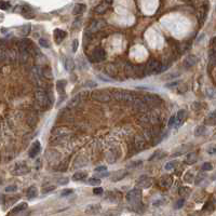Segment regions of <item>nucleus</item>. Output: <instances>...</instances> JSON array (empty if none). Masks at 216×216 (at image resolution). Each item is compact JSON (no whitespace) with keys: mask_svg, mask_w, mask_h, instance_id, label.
I'll return each instance as SVG.
<instances>
[{"mask_svg":"<svg viewBox=\"0 0 216 216\" xmlns=\"http://www.w3.org/2000/svg\"><path fill=\"white\" fill-rule=\"evenodd\" d=\"M106 169H107V167H106L105 165H102V167H95L94 171H95V172H102V171H106Z\"/></svg>","mask_w":216,"mask_h":216,"instance_id":"59","label":"nucleus"},{"mask_svg":"<svg viewBox=\"0 0 216 216\" xmlns=\"http://www.w3.org/2000/svg\"><path fill=\"white\" fill-rule=\"evenodd\" d=\"M191 144H185V145L183 146H180V147L176 148V151L173 152V155H172V157H177V156H182V155L186 154L187 151H188L189 149H190L191 147Z\"/></svg>","mask_w":216,"mask_h":216,"instance_id":"18","label":"nucleus"},{"mask_svg":"<svg viewBox=\"0 0 216 216\" xmlns=\"http://www.w3.org/2000/svg\"><path fill=\"white\" fill-rule=\"evenodd\" d=\"M190 188L188 187H180V195L182 196V198H187L190 195Z\"/></svg>","mask_w":216,"mask_h":216,"instance_id":"35","label":"nucleus"},{"mask_svg":"<svg viewBox=\"0 0 216 216\" xmlns=\"http://www.w3.org/2000/svg\"><path fill=\"white\" fill-rule=\"evenodd\" d=\"M180 76V73H171L169 75H165L164 76V79L165 80H171V79H176L177 77Z\"/></svg>","mask_w":216,"mask_h":216,"instance_id":"39","label":"nucleus"},{"mask_svg":"<svg viewBox=\"0 0 216 216\" xmlns=\"http://www.w3.org/2000/svg\"><path fill=\"white\" fill-rule=\"evenodd\" d=\"M88 183L90 185H92V186H99V185H101V180L97 177H93V178H90V180H88Z\"/></svg>","mask_w":216,"mask_h":216,"instance_id":"38","label":"nucleus"},{"mask_svg":"<svg viewBox=\"0 0 216 216\" xmlns=\"http://www.w3.org/2000/svg\"><path fill=\"white\" fill-rule=\"evenodd\" d=\"M205 14H206V10L205 9H201L199 12V14H198V19H204V17H205Z\"/></svg>","mask_w":216,"mask_h":216,"instance_id":"46","label":"nucleus"},{"mask_svg":"<svg viewBox=\"0 0 216 216\" xmlns=\"http://www.w3.org/2000/svg\"><path fill=\"white\" fill-rule=\"evenodd\" d=\"M160 66V63L156 60H150L149 62L146 65V68L144 69L145 70V75H151V74H156L157 69Z\"/></svg>","mask_w":216,"mask_h":216,"instance_id":"9","label":"nucleus"},{"mask_svg":"<svg viewBox=\"0 0 216 216\" xmlns=\"http://www.w3.org/2000/svg\"><path fill=\"white\" fill-rule=\"evenodd\" d=\"M87 176H88L87 172H84V171H79V172H77V173L74 174L73 180H83L84 178L87 177Z\"/></svg>","mask_w":216,"mask_h":216,"instance_id":"29","label":"nucleus"},{"mask_svg":"<svg viewBox=\"0 0 216 216\" xmlns=\"http://www.w3.org/2000/svg\"><path fill=\"white\" fill-rule=\"evenodd\" d=\"M28 172H29V167H28L27 165L16 164L15 165V169L12 171V173H13V175H25Z\"/></svg>","mask_w":216,"mask_h":216,"instance_id":"17","label":"nucleus"},{"mask_svg":"<svg viewBox=\"0 0 216 216\" xmlns=\"http://www.w3.org/2000/svg\"><path fill=\"white\" fill-rule=\"evenodd\" d=\"M197 161H198V154H197V151L189 152V154L187 155L186 159H185V162H186L187 164H189V165L195 164Z\"/></svg>","mask_w":216,"mask_h":216,"instance_id":"21","label":"nucleus"},{"mask_svg":"<svg viewBox=\"0 0 216 216\" xmlns=\"http://www.w3.org/2000/svg\"><path fill=\"white\" fill-rule=\"evenodd\" d=\"M40 150H41L40 142L39 141L34 142V143L32 144V146H30L29 150H28V156H29L30 158H36V156H38Z\"/></svg>","mask_w":216,"mask_h":216,"instance_id":"12","label":"nucleus"},{"mask_svg":"<svg viewBox=\"0 0 216 216\" xmlns=\"http://www.w3.org/2000/svg\"><path fill=\"white\" fill-rule=\"evenodd\" d=\"M81 102V94H77L68 102V108H74L76 106H78Z\"/></svg>","mask_w":216,"mask_h":216,"instance_id":"23","label":"nucleus"},{"mask_svg":"<svg viewBox=\"0 0 216 216\" xmlns=\"http://www.w3.org/2000/svg\"><path fill=\"white\" fill-rule=\"evenodd\" d=\"M93 193H94V195H102V193H103V188H101V187L94 188L93 189Z\"/></svg>","mask_w":216,"mask_h":216,"instance_id":"53","label":"nucleus"},{"mask_svg":"<svg viewBox=\"0 0 216 216\" xmlns=\"http://www.w3.org/2000/svg\"><path fill=\"white\" fill-rule=\"evenodd\" d=\"M27 203H25V202H23V203H19V205H16L14 209L12 210V212H11V214H13V213H19L22 212V211L26 210L27 209Z\"/></svg>","mask_w":216,"mask_h":216,"instance_id":"31","label":"nucleus"},{"mask_svg":"<svg viewBox=\"0 0 216 216\" xmlns=\"http://www.w3.org/2000/svg\"><path fill=\"white\" fill-rule=\"evenodd\" d=\"M143 101L148 107H152V106H157L161 103V99L159 95L156 94H147L143 97Z\"/></svg>","mask_w":216,"mask_h":216,"instance_id":"6","label":"nucleus"},{"mask_svg":"<svg viewBox=\"0 0 216 216\" xmlns=\"http://www.w3.org/2000/svg\"><path fill=\"white\" fill-rule=\"evenodd\" d=\"M174 123H175V117L172 116V117L170 118V121H169V128H173Z\"/></svg>","mask_w":216,"mask_h":216,"instance_id":"56","label":"nucleus"},{"mask_svg":"<svg viewBox=\"0 0 216 216\" xmlns=\"http://www.w3.org/2000/svg\"><path fill=\"white\" fill-rule=\"evenodd\" d=\"M10 8V3L8 1H0V9L1 10H8Z\"/></svg>","mask_w":216,"mask_h":216,"instance_id":"45","label":"nucleus"},{"mask_svg":"<svg viewBox=\"0 0 216 216\" xmlns=\"http://www.w3.org/2000/svg\"><path fill=\"white\" fill-rule=\"evenodd\" d=\"M167 155V152H164V151H162V150H157L156 152H155L154 155H152L151 157L149 158V160L151 161V160H155V159H162L163 157Z\"/></svg>","mask_w":216,"mask_h":216,"instance_id":"33","label":"nucleus"},{"mask_svg":"<svg viewBox=\"0 0 216 216\" xmlns=\"http://www.w3.org/2000/svg\"><path fill=\"white\" fill-rule=\"evenodd\" d=\"M66 84H67V81L66 80H58L56 82V88H57V91L60 92V94L65 95V88H66Z\"/></svg>","mask_w":216,"mask_h":216,"instance_id":"25","label":"nucleus"},{"mask_svg":"<svg viewBox=\"0 0 216 216\" xmlns=\"http://www.w3.org/2000/svg\"><path fill=\"white\" fill-rule=\"evenodd\" d=\"M178 164V161L177 160H173V161H170V162H167V164H165L164 169L167 170V171H171V170H174L176 167H177Z\"/></svg>","mask_w":216,"mask_h":216,"instance_id":"34","label":"nucleus"},{"mask_svg":"<svg viewBox=\"0 0 216 216\" xmlns=\"http://www.w3.org/2000/svg\"><path fill=\"white\" fill-rule=\"evenodd\" d=\"M134 143H135V147H136L137 149H143V148L146 146L147 139L144 137L143 134H137L136 136H135Z\"/></svg>","mask_w":216,"mask_h":216,"instance_id":"15","label":"nucleus"},{"mask_svg":"<svg viewBox=\"0 0 216 216\" xmlns=\"http://www.w3.org/2000/svg\"><path fill=\"white\" fill-rule=\"evenodd\" d=\"M57 182H58V184H61V185H65V184H67V183H68V178H67V177L60 178Z\"/></svg>","mask_w":216,"mask_h":216,"instance_id":"57","label":"nucleus"},{"mask_svg":"<svg viewBox=\"0 0 216 216\" xmlns=\"http://www.w3.org/2000/svg\"><path fill=\"white\" fill-rule=\"evenodd\" d=\"M105 73L107 74V75L111 76V77H113V76L117 75V68H116L112 64H108L107 66H106Z\"/></svg>","mask_w":216,"mask_h":216,"instance_id":"28","label":"nucleus"},{"mask_svg":"<svg viewBox=\"0 0 216 216\" xmlns=\"http://www.w3.org/2000/svg\"><path fill=\"white\" fill-rule=\"evenodd\" d=\"M35 100H36L37 104H38L40 107L48 108L51 105L47 92L43 90H37L36 92H35Z\"/></svg>","mask_w":216,"mask_h":216,"instance_id":"4","label":"nucleus"},{"mask_svg":"<svg viewBox=\"0 0 216 216\" xmlns=\"http://www.w3.org/2000/svg\"><path fill=\"white\" fill-rule=\"evenodd\" d=\"M197 62H198V57L196 55H193V54H191V55H188L184 60L183 66H184V68L189 69V68H191V67L195 66V65L197 64Z\"/></svg>","mask_w":216,"mask_h":216,"instance_id":"13","label":"nucleus"},{"mask_svg":"<svg viewBox=\"0 0 216 216\" xmlns=\"http://www.w3.org/2000/svg\"><path fill=\"white\" fill-rule=\"evenodd\" d=\"M215 151H216L215 147H210V148H208V154H210V155H214V154H215Z\"/></svg>","mask_w":216,"mask_h":216,"instance_id":"60","label":"nucleus"},{"mask_svg":"<svg viewBox=\"0 0 216 216\" xmlns=\"http://www.w3.org/2000/svg\"><path fill=\"white\" fill-rule=\"evenodd\" d=\"M126 174H128V172H126L125 170H118V171H116L115 173H113V175L111 176V180H112V182H119L122 178L125 177Z\"/></svg>","mask_w":216,"mask_h":216,"instance_id":"20","label":"nucleus"},{"mask_svg":"<svg viewBox=\"0 0 216 216\" xmlns=\"http://www.w3.org/2000/svg\"><path fill=\"white\" fill-rule=\"evenodd\" d=\"M6 57H8V53H6L4 50L0 49V62H1V61L6 60Z\"/></svg>","mask_w":216,"mask_h":216,"instance_id":"47","label":"nucleus"},{"mask_svg":"<svg viewBox=\"0 0 216 216\" xmlns=\"http://www.w3.org/2000/svg\"><path fill=\"white\" fill-rule=\"evenodd\" d=\"M107 4L108 3H101L99 4V6L95 8V12L97 13V14H104V13L106 12V10H107Z\"/></svg>","mask_w":216,"mask_h":216,"instance_id":"32","label":"nucleus"},{"mask_svg":"<svg viewBox=\"0 0 216 216\" xmlns=\"http://www.w3.org/2000/svg\"><path fill=\"white\" fill-rule=\"evenodd\" d=\"M204 177H205V176H204V174H202V173H201V175H199V176H198V177H197V180H196V184H197V185H199L200 183H201L202 180H204Z\"/></svg>","mask_w":216,"mask_h":216,"instance_id":"54","label":"nucleus"},{"mask_svg":"<svg viewBox=\"0 0 216 216\" xmlns=\"http://www.w3.org/2000/svg\"><path fill=\"white\" fill-rule=\"evenodd\" d=\"M142 67L141 66H134L132 64H126L125 68H124V71H125V75L128 78H141L143 77L145 74L142 73L143 70H141Z\"/></svg>","mask_w":216,"mask_h":216,"instance_id":"5","label":"nucleus"},{"mask_svg":"<svg viewBox=\"0 0 216 216\" xmlns=\"http://www.w3.org/2000/svg\"><path fill=\"white\" fill-rule=\"evenodd\" d=\"M37 195H38V190H37L36 186H30L29 188L27 189L26 196H27L28 199H34L35 197H37Z\"/></svg>","mask_w":216,"mask_h":216,"instance_id":"24","label":"nucleus"},{"mask_svg":"<svg viewBox=\"0 0 216 216\" xmlns=\"http://www.w3.org/2000/svg\"><path fill=\"white\" fill-rule=\"evenodd\" d=\"M54 189H55V186L44 187V188H43V190H42V193H50V191L54 190Z\"/></svg>","mask_w":216,"mask_h":216,"instance_id":"52","label":"nucleus"},{"mask_svg":"<svg viewBox=\"0 0 216 216\" xmlns=\"http://www.w3.org/2000/svg\"><path fill=\"white\" fill-rule=\"evenodd\" d=\"M142 163H143V161H142V160L133 161V162H131L130 164L128 165V167H130V169H135V167H138Z\"/></svg>","mask_w":216,"mask_h":216,"instance_id":"41","label":"nucleus"},{"mask_svg":"<svg viewBox=\"0 0 216 216\" xmlns=\"http://www.w3.org/2000/svg\"><path fill=\"white\" fill-rule=\"evenodd\" d=\"M184 180L186 183H193V173H191V172H188L187 174H185Z\"/></svg>","mask_w":216,"mask_h":216,"instance_id":"40","label":"nucleus"},{"mask_svg":"<svg viewBox=\"0 0 216 216\" xmlns=\"http://www.w3.org/2000/svg\"><path fill=\"white\" fill-rule=\"evenodd\" d=\"M216 122V119H215V112L213 111V112H211L210 115H209V117L206 118L205 120V123L206 124H210V125H214Z\"/></svg>","mask_w":216,"mask_h":216,"instance_id":"36","label":"nucleus"},{"mask_svg":"<svg viewBox=\"0 0 216 216\" xmlns=\"http://www.w3.org/2000/svg\"><path fill=\"white\" fill-rule=\"evenodd\" d=\"M184 204H185V198H182V199H180V200H177V201H176L175 209H176V210H178V209L183 208V205H184Z\"/></svg>","mask_w":216,"mask_h":216,"instance_id":"44","label":"nucleus"},{"mask_svg":"<svg viewBox=\"0 0 216 216\" xmlns=\"http://www.w3.org/2000/svg\"><path fill=\"white\" fill-rule=\"evenodd\" d=\"M186 116H187V112H186V110H184V109H180V110L178 111L177 116L175 117V123H174V126H175L176 129L180 128V124L184 122Z\"/></svg>","mask_w":216,"mask_h":216,"instance_id":"16","label":"nucleus"},{"mask_svg":"<svg viewBox=\"0 0 216 216\" xmlns=\"http://www.w3.org/2000/svg\"><path fill=\"white\" fill-rule=\"evenodd\" d=\"M64 67L67 71H71L75 68V62L71 57H65L64 60Z\"/></svg>","mask_w":216,"mask_h":216,"instance_id":"22","label":"nucleus"},{"mask_svg":"<svg viewBox=\"0 0 216 216\" xmlns=\"http://www.w3.org/2000/svg\"><path fill=\"white\" fill-rule=\"evenodd\" d=\"M152 180L151 177H148V176H141L137 180V188L139 189H146V188H149L150 186L152 185Z\"/></svg>","mask_w":216,"mask_h":216,"instance_id":"8","label":"nucleus"},{"mask_svg":"<svg viewBox=\"0 0 216 216\" xmlns=\"http://www.w3.org/2000/svg\"><path fill=\"white\" fill-rule=\"evenodd\" d=\"M105 58H106V52L104 49L97 47L93 50L92 57H91V60H92L93 62H103Z\"/></svg>","mask_w":216,"mask_h":216,"instance_id":"7","label":"nucleus"},{"mask_svg":"<svg viewBox=\"0 0 216 216\" xmlns=\"http://www.w3.org/2000/svg\"><path fill=\"white\" fill-rule=\"evenodd\" d=\"M84 10H86V6H84V4H82V3H78V4H76V6H74L73 13L75 15L82 14V13L84 12Z\"/></svg>","mask_w":216,"mask_h":216,"instance_id":"27","label":"nucleus"},{"mask_svg":"<svg viewBox=\"0 0 216 216\" xmlns=\"http://www.w3.org/2000/svg\"><path fill=\"white\" fill-rule=\"evenodd\" d=\"M105 25H106V23L104 21L95 19V21H93L92 23H91L88 32H100L101 29H103V28L105 27Z\"/></svg>","mask_w":216,"mask_h":216,"instance_id":"11","label":"nucleus"},{"mask_svg":"<svg viewBox=\"0 0 216 216\" xmlns=\"http://www.w3.org/2000/svg\"><path fill=\"white\" fill-rule=\"evenodd\" d=\"M78 45H79V41H78L77 39H75V40L73 41V52H74V53H75V52H77Z\"/></svg>","mask_w":216,"mask_h":216,"instance_id":"50","label":"nucleus"},{"mask_svg":"<svg viewBox=\"0 0 216 216\" xmlns=\"http://www.w3.org/2000/svg\"><path fill=\"white\" fill-rule=\"evenodd\" d=\"M86 86L88 87V88H95V87H96V82L88 81V82H86Z\"/></svg>","mask_w":216,"mask_h":216,"instance_id":"58","label":"nucleus"},{"mask_svg":"<svg viewBox=\"0 0 216 216\" xmlns=\"http://www.w3.org/2000/svg\"><path fill=\"white\" fill-rule=\"evenodd\" d=\"M213 169V165L211 162H205L203 163V165L201 167V170L202 171H211Z\"/></svg>","mask_w":216,"mask_h":216,"instance_id":"43","label":"nucleus"},{"mask_svg":"<svg viewBox=\"0 0 216 216\" xmlns=\"http://www.w3.org/2000/svg\"><path fill=\"white\" fill-rule=\"evenodd\" d=\"M206 134V128L204 125H199L196 128L195 130V135L196 136H203V135Z\"/></svg>","mask_w":216,"mask_h":216,"instance_id":"30","label":"nucleus"},{"mask_svg":"<svg viewBox=\"0 0 216 216\" xmlns=\"http://www.w3.org/2000/svg\"><path fill=\"white\" fill-rule=\"evenodd\" d=\"M91 97L94 101L101 102V103H108L112 99L108 90H94L91 93Z\"/></svg>","mask_w":216,"mask_h":216,"instance_id":"3","label":"nucleus"},{"mask_svg":"<svg viewBox=\"0 0 216 216\" xmlns=\"http://www.w3.org/2000/svg\"><path fill=\"white\" fill-rule=\"evenodd\" d=\"M109 172H102V173H100V174H96V175H95V177H97V178H101V177H108L109 176Z\"/></svg>","mask_w":216,"mask_h":216,"instance_id":"51","label":"nucleus"},{"mask_svg":"<svg viewBox=\"0 0 216 216\" xmlns=\"http://www.w3.org/2000/svg\"><path fill=\"white\" fill-rule=\"evenodd\" d=\"M142 197V191L141 189L136 188L133 189V190H130L128 193H126V200L129 202H137Z\"/></svg>","mask_w":216,"mask_h":216,"instance_id":"10","label":"nucleus"},{"mask_svg":"<svg viewBox=\"0 0 216 216\" xmlns=\"http://www.w3.org/2000/svg\"><path fill=\"white\" fill-rule=\"evenodd\" d=\"M73 189H65V190H63L62 191V193H61V196L62 197H66V196H68V195H71L73 193Z\"/></svg>","mask_w":216,"mask_h":216,"instance_id":"49","label":"nucleus"},{"mask_svg":"<svg viewBox=\"0 0 216 216\" xmlns=\"http://www.w3.org/2000/svg\"><path fill=\"white\" fill-rule=\"evenodd\" d=\"M30 27H32L30 24L24 25L23 27H22V35H23V36H27V35L30 32Z\"/></svg>","mask_w":216,"mask_h":216,"instance_id":"37","label":"nucleus"},{"mask_svg":"<svg viewBox=\"0 0 216 216\" xmlns=\"http://www.w3.org/2000/svg\"><path fill=\"white\" fill-rule=\"evenodd\" d=\"M17 187L15 186V185H11V186H8L6 188V193H14V191H16Z\"/></svg>","mask_w":216,"mask_h":216,"instance_id":"48","label":"nucleus"},{"mask_svg":"<svg viewBox=\"0 0 216 216\" xmlns=\"http://www.w3.org/2000/svg\"><path fill=\"white\" fill-rule=\"evenodd\" d=\"M111 96L115 100L119 102H124V103H132V101L134 100L133 93L126 90H119V89H115L110 92Z\"/></svg>","mask_w":216,"mask_h":216,"instance_id":"2","label":"nucleus"},{"mask_svg":"<svg viewBox=\"0 0 216 216\" xmlns=\"http://www.w3.org/2000/svg\"><path fill=\"white\" fill-rule=\"evenodd\" d=\"M160 121V113L157 111H146L145 113L139 117L138 122L141 124H147V125H154Z\"/></svg>","mask_w":216,"mask_h":216,"instance_id":"1","label":"nucleus"},{"mask_svg":"<svg viewBox=\"0 0 216 216\" xmlns=\"http://www.w3.org/2000/svg\"><path fill=\"white\" fill-rule=\"evenodd\" d=\"M105 1H106V3H111V2H112L113 1V0H105Z\"/></svg>","mask_w":216,"mask_h":216,"instance_id":"61","label":"nucleus"},{"mask_svg":"<svg viewBox=\"0 0 216 216\" xmlns=\"http://www.w3.org/2000/svg\"><path fill=\"white\" fill-rule=\"evenodd\" d=\"M180 84V81H175V82H171V83L165 84V88H173V87H177Z\"/></svg>","mask_w":216,"mask_h":216,"instance_id":"55","label":"nucleus"},{"mask_svg":"<svg viewBox=\"0 0 216 216\" xmlns=\"http://www.w3.org/2000/svg\"><path fill=\"white\" fill-rule=\"evenodd\" d=\"M101 210V205L100 204H90L87 206V213H91V214H95Z\"/></svg>","mask_w":216,"mask_h":216,"instance_id":"26","label":"nucleus"},{"mask_svg":"<svg viewBox=\"0 0 216 216\" xmlns=\"http://www.w3.org/2000/svg\"><path fill=\"white\" fill-rule=\"evenodd\" d=\"M66 36H67V32H64V30H62V29L54 30V39H55V42L57 43V44H60V43L64 40Z\"/></svg>","mask_w":216,"mask_h":216,"instance_id":"19","label":"nucleus"},{"mask_svg":"<svg viewBox=\"0 0 216 216\" xmlns=\"http://www.w3.org/2000/svg\"><path fill=\"white\" fill-rule=\"evenodd\" d=\"M39 44H40L41 47H43V48H50L49 40H47V39H44V38L39 39Z\"/></svg>","mask_w":216,"mask_h":216,"instance_id":"42","label":"nucleus"},{"mask_svg":"<svg viewBox=\"0 0 216 216\" xmlns=\"http://www.w3.org/2000/svg\"><path fill=\"white\" fill-rule=\"evenodd\" d=\"M173 184V178L170 175H163L162 177L159 180V185L163 188H170Z\"/></svg>","mask_w":216,"mask_h":216,"instance_id":"14","label":"nucleus"}]
</instances>
